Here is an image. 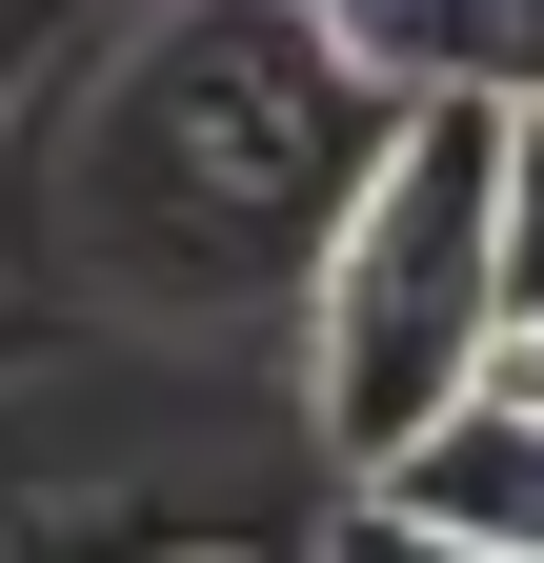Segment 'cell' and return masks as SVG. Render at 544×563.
<instances>
[{
  "label": "cell",
  "mask_w": 544,
  "mask_h": 563,
  "mask_svg": "<svg viewBox=\"0 0 544 563\" xmlns=\"http://www.w3.org/2000/svg\"><path fill=\"white\" fill-rule=\"evenodd\" d=\"M323 443L363 483L424 443L444 402H485L504 342V121L485 101H383V141L323 201Z\"/></svg>",
  "instance_id": "6da1fadb"
},
{
  "label": "cell",
  "mask_w": 544,
  "mask_h": 563,
  "mask_svg": "<svg viewBox=\"0 0 544 563\" xmlns=\"http://www.w3.org/2000/svg\"><path fill=\"white\" fill-rule=\"evenodd\" d=\"M323 41L363 101H485V121L544 101V0H323Z\"/></svg>",
  "instance_id": "7a4b0ae2"
},
{
  "label": "cell",
  "mask_w": 544,
  "mask_h": 563,
  "mask_svg": "<svg viewBox=\"0 0 544 563\" xmlns=\"http://www.w3.org/2000/svg\"><path fill=\"white\" fill-rule=\"evenodd\" d=\"M383 504H403V523H444V543L544 563V422H524V402H444L424 443L383 463Z\"/></svg>",
  "instance_id": "3957f363"
},
{
  "label": "cell",
  "mask_w": 544,
  "mask_h": 563,
  "mask_svg": "<svg viewBox=\"0 0 544 563\" xmlns=\"http://www.w3.org/2000/svg\"><path fill=\"white\" fill-rule=\"evenodd\" d=\"M504 322H544V101L504 121Z\"/></svg>",
  "instance_id": "277c9868"
},
{
  "label": "cell",
  "mask_w": 544,
  "mask_h": 563,
  "mask_svg": "<svg viewBox=\"0 0 544 563\" xmlns=\"http://www.w3.org/2000/svg\"><path fill=\"white\" fill-rule=\"evenodd\" d=\"M323 563H504V543H444V523H403L383 483H363V504H344V543H323Z\"/></svg>",
  "instance_id": "5b68a950"
},
{
  "label": "cell",
  "mask_w": 544,
  "mask_h": 563,
  "mask_svg": "<svg viewBox=\"0 0 544 563\" xmlns=\"http://www.w3.org/2000/svg\"><path fill=\"white\" fill-rule=\"evenodd\" d=\"M485 402H524V422H544V322H504V342H485Z\"/></svg>",
  "instance_id": "8992f818"
},
{
  "label": "cell",
  "mask_w": 544,
  "mask_h": 563,
  "mask_svg": "<svg viewBox=\"0 0 544 563\" xmlns=\"http://www.w3.org/2000/svg\"><path fill=\"white\" fill-rule=\"evenodd\" d=\"M303 21H323V0H303Z\"/></svg>",
  "instance_id": "52a82bcc"
}]
</instances>
